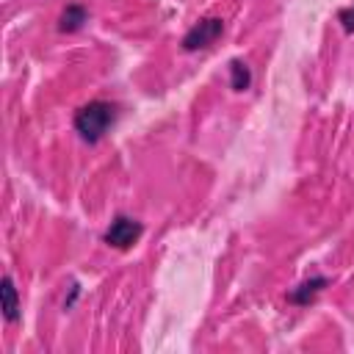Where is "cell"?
<instances>
[{"label":"cell","mask_w":354,"mask_h":354,"mask_svg":"<svg viewBox=\"0 0 354 354\" xmlns=\"http://www.w3.org/2000/svg\"><path fill=\"white\" fill-rule=\"evenodd\" d=\"M119 119V105L116 102H108V100H91L86 105H80L75 111V119H72V127L75 133L86 141V144H97L105 138V133L116 124Z\"/></svg>","instance_id":"1"},{"label":"cell","mask_w":354,"mask_h":354,"mask_svg":"<svg viewBox=\"0 0 354 354\" xmlns=\"http://www.w3.org/2000/svg\"><path fill=\"white\" fill-rule=\"evenodd\" d=\"M221 33H224V19H221V17H205V19L194 22V25L185 30L180 47H183L185 53L207 50L210 44H216V39H218Z\"/></svg>","instance_id":"2"},{"label":"cell","mask_w":354,"mask_h":354,"mask_svg":"<svg viewBox=\"0 0 354 354\" xmlns=\"http://www.w3.org/2000/svg\"><path fill=\"white\" fill-rule=\"evenodd\" d=\"M144 235V224L133 216H113V221L108 224V230L102 232V241L113 249H130L133 243H138V238Z\"/></svg>","instance_id":"3"},{"label":"cell","mask_w":354,"mask_h":354,"mask_svg":"<svg viewBox=\"0 0 354 354\" xmlns=\"http://www.w3.org/2000/svg\"><path fill=\"white\" fill-rule=\"evenodd\" d=\"M326 285H329V279H326L324 274H313V277L301 279L296 288H290L288 301H290V304H299V307H307V304H313V301L318 299V293H321Z\"/></svg>","instance_id":"4"},{"label":"cell","mask_w":354,"mask_h":354,"mask_svg":"<svg viewBox=\"0 0 354 354\" xmlns=\"http://www.w3.org/2000/svg\"><path fill=\"white\" fill-rule=\"evenodd\" d=\"M0 299H3V318L8 324H17L19 321V293H17L11 274H3V279H0Z\"/></svg>","instance_id":"5"},{"label":"cell","mask_w":354,"mask_h":354,"mask_svg":"<svg viewBox=\"0 0 354 354\" xmlns=\"http://www.w3.org/2000/svg\"><path fill=\"white\" fill-rule=\"evenodd\" d=\"M86 22H88V11H86V6H80V3H69V6L61 11V17H58V30H61V33H75V30H80Z\"/></svg>","instance_id":"6"},{"label":"cell","mask_w":354,"mask_h":354,"mask_svg":"<svg viewBox=\"0 0 354 354\" xmlns=\"http://www.w3.org/2000/svg\"><path fill=\"white\" fill-rule=\"evenodd\" d=\"M230 86H232V91H246L252 86V69L246 61H241V58L230 61Z\"/></svg>","instance_id":"7"},{"label":"cell","mask_w":354,"mask_h":354,"mask_svg":"<svg viewBox=\"0 0 354 354\" xmlns=\"http://www.w3.org/2000/svg\"><path fill=\"white\" fill-rule=\"evenodd\" d=\"M337 22L343 25V30H346V33H354V3L337 11Z\"/></svg>","instance_id":"8"}]
</instances>
